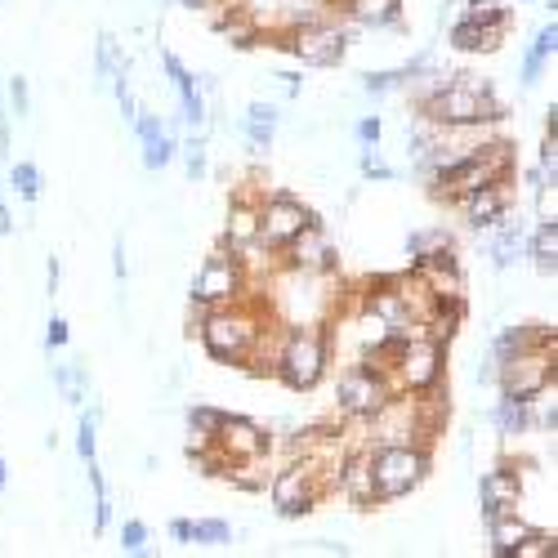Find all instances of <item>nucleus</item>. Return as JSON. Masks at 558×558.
<instances>
[{
  "label": "nucleus",
  "instance_id": "obj_1",
  "mask_svg": "<svg viewBox=\"0 0 558 558\" xmlns=\"http://www.w3.org/2000/svg\"><path fill=\"white\" fill-rule=\"evenodd\" d=\"M277 326L273 304L259 300H242V304H224V309H210L206 322L197 326L201 349L210 353V362L219 367H246L255 358L259 340Z\"/></svg>",
  "mask_w": 558,
  "mask_h": 558
},
{
  "label": "nucleus",
  "instance_id": "obj_2",
  "mask_svg": "<svg viewBox=\"0 0 558 558\" xmlns=\"http://www.w3.org/2000/svg\"><path fill=\"white\" fill-rule=\"evenodd\" d=\"M420 121L438 125V130H456V125H496L505 121V103L496 99L487 76H447L442 90L429 103L411 108Z\"/></svg>",
  "mask_w": 558,
  "mask_h": 558
},
{
  "label": "nucleus",
  "instance_id": "obj_3",
  "mask_svg": "<svg viewBox=\"0 0 558 558\" xmlns=\"http://www.w3.org/2000/svg\"><path fill=\"white\" fill-rule=\"evenodd\" d=\"M331 371V331L326 326H282L273 358V380L291 393H313Z\"/></svg>",
  "mask_w": 558,
  "mask_h": 558
},
{
  "label": "nucleus",
  "instance_id": "obj_4",
  "mask_svg": "<svg viewBox=\"0 0 558 558\" xmlns=\"http://www.w3.org/2000/svg\"><path fill=\"white\" fill-rule=\"evenodd\" d=\"M514 175H518L514 143L487 139V143H478L474 152H465V157L447 161V166L429 179V188H434V197H442V201H456V197H465V192L500 184V179H514Z\"/></svg>",
  "mask_w": 558,
  "mask_h": 558
},
{
  "label": "nucleus",
  "instance_id": "obj_5",
  "mask_svg": "<svg viewBox=\"0 0 558 558\" xmlns=\"http://www.w3.org/2000/svg\"><path fill=\"white\" fill-rule=\"evenodd\" d=\"M255 282H250V264L242 250L219 246L201 259L197 277L188 286V304H201V309H224V304H242L250 300Z\"/></svg>",
  "mask_w": 558,
  "mask_h": 558
},
{
  "label": "nucleus",
  "instance_id": "obj_6",
  "mask_svg": "<svg viewBox=\"0 0 558 558\" xmlns=\"http://www.w3.org/2000/svg\"><path fill=\"white\" fill-rule=\"evenodd\" d=\"M367 460H371V478H375V496H380V505L411 496L429 478V469H434V451L420 447V442L367 447Z\"/></svg>",
  "mask_w": 558,
  "mask_h": 558
},
{
  "label": "nucleus",
  "instance_id": "obj_7",
  "mask_svg": "<svg viewBox=\"0 0 558 558\" xmlns=\"http://www.w3.org/2000/svg\"><path fill=\"white\" fill-rule=\"evenodd\" d=\"M393 398H398V384H393V375H384L367 358L349 362V367L335 375V411H340L344 420H358V425H367L375 411H380L384 402H393Z\"/></svg>",
  "mask_w": 558,
  "mask_h": 558
},
{
  "label": "nucleus",
  "instance_id": "obj_8",
  "mask_svg": "<svg viewBox=\"0 0 558 558\" xmlns=\"http://www.w3.org/2000/svg\"><path fill=\"white\" fill-rule=\"evenodd\" d=\"M268 492H273V509H277V518L295 523V518H309L313 509L322 505L326 492H331V483H326V478H322V469H317L309 456H291V460H286V465L273 474Z\"/></svg>",
  "mask_w": 558,
  "mask_h": 558
},
{
  "label": "nucleus",
  "instance_id": "obj_9",
  "mask_svg": "<svg viewBox=\"0 0 558 558\" xmlns=\"http://www.w3.org/2000/svg\"><path fill=\"white\" fill-rule=\"evenodd\" d=\"M309 228H326V224L291 188H273L268 197H259V246H264L268 255L286 250L300 233H309Z\"/></svg>",
  "mask_w": 558,
  "mask_h": 558
},
{
  "label": "nucleus",
  "instance_id": "obj_10",
  "mask_svg": "<svg viewBox=\"0 0 558 558\" xmlns=\"http://www.w3.org/2000/svg\"><path fill=\"white\" fill-rule=\"evenodd\" d=\"M393 384H398V393L442 389V384H447V344L420 331L416 340L407 344V353H402L398 371H393Z\"/></svg>",
  "mask_w": 558,
  "mask_h": 558
},
{
  "label": "nucleus",
  "instance_id": "obj_11",
  "mask_svg": "<svg viewBox=\"0 0 558 558\" xmlns=\"http://www.w3.org/2000/svg\"><path fill=\"white\" fill-rule=\"evenodd\" d=\"M492 384L500 389V398H536L554 384V349H527L518 358L500 362Z\"/></svg>",
  "mask_w": 558,
  "mask_h": 558
},
{
  "label": "nucleus",
  "instance_id": "obj_12",
  "mask_svg": "<svg viewBox=\"0 0 558 558\" xmlns=\"http://www.w3.org/2000/svg\"><path fill=\"white\" fill-rule=\"evenodd\" d=\"M514 197H518L514 179H500V184H487V188L465 192V197H456L451 206L460 210V219H465L474 233H487V228H496V224H505V219H509V210H514Z\"/></svg>",
  "mask_w": 558,
  "mask_h": 558
},
{
  "label": "nucleus",
  "instance_id": "obj_13",
  "mask_svg": "<svg viewBox=\"0 0 558 558\" xmlns=\"http://www.w3.org/2000/svg\"><path fill=\"white\" fill-rule=\"evenodd\" d=\"M518 496H523V474L518 465H496L492 474L478 478V509H483V523H496V518L514 514Z\"/></svg>",
  "mask_w": 558,
  "mask_h": 558
},
{
  "label": "nucleus",
  "instance_id": "obj_14",
  "mask_svg": "<svg viewBox=\"0 0 558 558\" xmlns=\"http://www.w3.org/2000/svg\"><path fill=\"white\" fill-rule=\"evenodd\" d=\"M215 447L224 451L228 460H246V456H268L273 451V434H268L259 420L237 416V411H224V425H219Z\"/></svg>",
  "mask_w": 558,
  "mask_h": 558
},
{
  "label": "nucleus",
  "instance_id": "obj_15",
  "mask_svg": "<svg viewBox=\"0 0 558 558\" xmlns=\"http://www.w3.org/2000/svg\"><path fill=\"white\" fill-rule=\"evenodd\" d=\"M335 487L344 492L353 509H375L380 496H375V478H371V460H367V447H353L349 456L340 460V474H335Z\"/></svg>",
  "mask_w": 558,
  "mask_h": 558
},
{
  "label": "nucleus",
  "instance_id": "obj_16",
  "mask_svg": "<svg viewBox=\"0 0 558 558\" xmlns=\"http://www.w3.org/2000/svg\"><path fill=\"white\" fill-rule=\"evenodd\" d=\"M326 5L340 9L362 32H398L402 27V0H326Z\"/></svg>",
  "mask_w": 558,
  "mask_h": 558
},
{
  "label": "nucleus",
  "instance_id": "obj_17",
  "mask_svg": "<svg viewBox=\"0 0 558 558\" xmlns=\"http://www.w3.org/2000/svg\"><path fill=\"white\" fill-rule=\"evenodd\" d=\"M554 344H558L554 326H505V331L492 335V349H487V358L500 367V362L518 358V353H527V349H554Z\"/></svg>",
  "mask_w": 558,
  "mask_h": 558
},
{
  "label": "nucleus",
  "instance_id": "obj_18",
  "mask_svg": "<svg viewBox=\"0 0 558 558\" xmlns=\"http://www.w3.org/2000/svg\"><path fill=\"white\" fill-rule=\"evenodd\" d=\"M277 130H282V112H277V103L250 99L246 103V117H242V134H246L250 152H268V148H273Z\"/></svg>",
  "mask_w": 558,
  "mask_h": 558
},
{
  "label": "nucleus",
  "instance_id": "obj_19",
  "mask_svg": "<svg viewBox=\"0 0 558 558\" xmlns=\"http://www.w3.org/2000/svg\"><path fill=\"white\" fill-rule=\"evenodd\" d=\"M259 242V197H233L228 206V233H224V246L233 250H246Z\"/></svg>",
  "mask_w": 558,
  "mask_h": 558
},
{
  "label": "nucleus",
  "instance_id": "obj_20",
  "mask_svg": "<svg viewBox=\"0 0 558 558\" xmlns=\"http://www.w3.org/2000/svg\"><path fill=\"white\" fill-rule=\"evenodd\" d=\"M554 50H558V23L550 18V23H545L541 32H536L532 50L523 54V76H518V81H523V85H536V81H541L545 67L554 63Z\"/></svg>",
  "mask_w": 558,
  "mask_h": 558
},
{
  "label": "nucleus",
  "instance_id": "obj_21",
  "mask_svg": "<svg viewBox=\"0 0 558 558\" xmlns=\"http://www.w3.org/2000/svg\"><path fill=\"white\" fill-rule=\"evenodd\" d=\"M492 425L500 438L532 434V398H500L492 407Z\"/></svg>",
  "mask_w": 558,
  "mask_h": 558
},
{
  "label": "nucleus",
  "instance_id": "obj_22",
  "mask_svg": "<svg viewBox=\"0 0 558 558\" xmlns=\"http://www.w3.org/2000/svg\"><path fill=\"white\" fill-rule=\"evenodd\" d=\"M527 255H532L536 273L554 277V268H558V215L554 219H536V233L527 237Z\"/></svg>",
  "mask_w": 558,
  "mask_h": 558
},
{
  "label": "nucleus",
  "instance_id": "obj_23",
  "mask_svg": "<svg viewBox=\"0 0 558 558\" xmlns=\"http://www.w3.org/2000/svg\"><path fill=\"white\" fill-rule=\"evenodd\" d=\"M219 425H224V407L215 402H192L188 407V447H215Z\"/></svg>",
  "mask_w": 558,
  "mask_h": 558
},
{
  "label": "nucleus",
  "instance_id": "obj_24",
  "mask_svg": "<svg viewBox=\"0 0 558 558\" xmlns=\"http://www.w3.org/2000/svg\"><path fill=\"white\" fill-rule=\"evenodd\" d=\"M161 67H166V76H170V85H175V94H179V108H188V103H201L206 94H201V81H197V72L179 59L175 50H161Z\"/></svg>",
  "mask_w": 558,
  "mask_h": 558
},
{
  "label": "nucleus",
  "instance_id": "obj_25",
  "mask_svg": "<svg viewBox=\"0 0 558 558\" xmlns=\"http://www.w3.org/2000/svg\"><path fill=\"white\" fill-rule=\"evenodd\" d=\"M50 380H54V389L63 393L67 407H85V389H90L85 362H59V367H50Z\"/></svg>",
  "mask_w": 558,
  "mask_h": 558
},
{
  "label": "nucleus",
  "instance_id": "obj_26",
  "mask_svg": "<svg viewBox=\"0 0 558 558\" xmlns=\"http://www.w3.org/2000/svg\"><path fill=\"white\" fill-rule=\"evenodd\" d=\"M5 188H14V197H23V201H41V192H45V175H41V166L36 161H14L9 157V170H5Z\"/></svg>",
  "mask_w": 558,
  "mask_h": 558
},
{
  "label": "nucleus",
  "instance_id": "obj_27",
  "mask_svg": "<svg viewBox=\"0 0 558 558\" xmlns=\"http://www.w3.org/2000/svg\"><path fill=\"white\" fill-rule=\"evenodd\" d=\"M527 532H532V527L518 518V509H514V514H505V518H496V523H487V541H492V554L496 558H514V545L523 541Z\"/></svg>",
  "mask_w": 558,
  "mask_h": 558
},
{
  "label": "nucleus",
  "instance_id": "obj_28",
  "mask_svg": "<svg viewBox=\"0 0 558 558\" xmlns=\"http://www.w3.org/2000/svg\"><path fill=\"white\" fill-rule=\"evenodd\" d=\"M527 250V233L518 224H496V242H492V264L505 273V268H514L518 259H523Z\"/></svg>",
  "mask_w": 558,
  "mask_h": 558
},
{
  "label": "nucleus",
  "instance_id": "obj_29",
  "mask_svg": "<svg viewBox=\"0 0 558 558\" xmlns=\"http://www.w3.org/2000/svg\"><path fill=\"white\" fill-rule=\"evenodd\" d=\"M139 148H143V170H166L170 161L179 157V139L170 130H161V134H148V139H139Z\"/></svg>",
  "mask_w": 558,
  "mask_h": 558
},
{
  "label": "nucleus",
  "instance_id": "obj_30",
  "mask_svg": "<svg viewBox=\"0 0 558 558\" xmlns=\"http://www.w3.org/2000/svg\"><path fill=\"white\" fill-rule=\"evenodd\" d=\"M206 139H210V134H188V139L179 143V157H184L188 179H206V170H210V148H206Z\"/></svg>",
  "mask_w": 558,
  "mask_h": 558
},
{
  "label": "nucleus",
  "instance_id": "obj_31",
  "mask_svg": "<svg viewBox=\"0 0 558 558\" xmlns=\"http://www.w3.org/2000/svg\"><path fill=\"white\" fill-rule=\"evenodd\" d=\"M447 45L456 54H483V27H478L474 18H456L447 32Z\"/></svg>",
  "mask_w": 558,
  "mask_h": 558
},
{
  "label": "nucleus",
  "instance_id": "obj_32",
  "mask_svg": "<svg viewBox=\"0 0 558 558\" xmlns=\"http://www.w3.org/2000/svg\"><path fill=\"white\" fill-rule=\"evenodd\" d=\"M76 456L90 465L99 460V411H81V425H76Z\"/></svg>",
  "mask_w": 558,
  "mask_h": 558
},
{
  "label": "nucleus",
  "instance_id": "obj_33",
  "mask_svg": "<svg viewBox=\"0 0 558 558\" xmlns=\"http://www.w3.org/2000/svg\"><path fill=\"white\" fill-rule=\"evenodd\" d=\"M192 545H210V550L233 545V527H228L224 518H197V523H192Z\"/></svg>",
  "mask_w": 558,
  "mask_h": 558
},
{
  "label": "nucleus",
  "instance_id": "obj_34",
  "mask_svg": "<svg viewBox=\"0 0 558 558\" xmlns=\"http://www.w3.org/2000/svg\"><path fill=\"white\" fill-rule=\"evenodd\" d=\"M532 429H541V434H558V402H554V384L550 389H541L532 398Z\"/></svg>",
  "mask_w": 558,
  "mask_h": 558
},
{
  "label": "nucleus",
  "instance_id": "obj_35",
  "mask_svg": "<svg viewBox=\"0 0 558 558\" xmlns=\"http://www.w3.org/2000/svg\"><path fill=\"white\" fill-rule=\"evenodd\" d=\"M554 550H558L554 532H541V527H532V532H527L523 541L514 545V558H554Z\"/></svg>",
  "mask_w": 558,
  "mask_h": 558
},
{
  "label": "nucleus",
  "instance_id": "obj_36",
  "mask_svg": "<svg viewBox=\"0 0 558 558\" xmlns=\"http://www.w3.org/2000/svg\"><path fill=\"white\" fill-rule=\"evenodd\" d=\"M358 170H362V179H371V184H393V179H398V170L380 157V148H362Z\"/></svg>",
  "mask_w": 558,
  "mask_h": 558
},
{
  "label": "nucleus",
  "instance_id": "obj_37",
  "mask_svg": "<svg viewBox=\"0 0 558 558\" xmlns=\"http://www.w3.org/2000/svg\"><path fill=\"white\" fill-rule=\"evenodd\" d=\"M5 99H9V112H14L18 121L32 117V85H27V76H14V81L5 85Z\"/></svg>",
  "mask_w": 558,
  "mask_h": 558
},
{
  "label": "nucleus",
  "instance_id": "obj_38",
  "mask_svg": "<svg viewBox=\"0 0 558 558\" xmlns=\"http://www.w3.org/2000/svg\"><path fill=\"white\" fill-rule=\"evenodd\" d=\"M121 550L125 554H152L148 523H139V518H125V523H121Z\"/></svg>",
  "mask_w": 558,
  "mask_h": 558
},
{
  "label": "nucleus",
  "instance_id": "obj_39",
  "mask_svg": "<svg viewBox=\"0 0 558 558\" xmlns=\"http://www.w3.org/2000/svg\"><path fill=\"white\" fill-rule=\"evenodd\" d=\"M447 242H451L447 228H420V233L407 237V250H411V259H420V255H429V250H438V246H447Z\"/></svg>",
  "mask_w": 558,
  "mask_h": 558
},
{
  "label": "nucleus",
  "instance_id": "obj_40",
  "mask_svg": "<svg viewBox=\"0 0 558 558\" xmlns=\"http://www.w3.org/2000/svg\"><path fill=\"white\" fill-rule=\"evenodd\" d=\"M353 134H358L362 148H380L384 139V117H375V112H367V117H358V125H353Z\"/></svg>",
  "mask_w": 558,
  "mask_h": 558
},
{
  "label": "nucleus",
  "instance_id": "obj_41",
  "mask_svg": "<svg viewBox=\"0 0 558 558\" xmlns=\"http://www.w3.org/2000/svg\"><path fill=\"white\" fill-rule=\"evenodd\" d=\"M67 340H72V326H67V317H59V313H54L50 322H45V353L63 349Z\"/></svg>",
  "mask_w": 558,
  "mask_h": 558
},
{
  "label": "nucleus",
  "instance_id": "obj_42",
  "mask_svg": "<svg viewBox=\"0 0 558 558\" xmlns=\"http://www.w3.org/2000/svg\"><path fill=\"white\" fill-rule=\"evenodd\" d=\"M112 277H117L121 286L130 282V259H125V237L121 233L112 237Z\"/></svg>",
  "mask_w": 558,
  "mask_h": 558
},
{
  "label": "nucleus",
  "instance_id": "obj_43",
  "mask_svg": "<svg viewBox=\"0 0 558 558\" xmlns=\"http://www.w3.org/2000/svg\"><path fill=\"white\" fill-rule=\"evenodd\" d=\"M14 157V139H9V103H5V90H0V161Z\"/></svg>",
  "mask_w": 558,
  "mask_h": 558
},
{
  "label": "nucleus",
  "instance_id": "obj_44",
  "mask_svg": "<svg viewBox=\"0 0 558 558\" xmlns=\"http://www.w3.org/2000/svg\"><path fill=\"white\" fill-rule=\"evenodd\" d=\"M59 286H63V259H45V295H50V300H54V295H59Z\"/></svg>",
  "mask_w": 558,
  "mask_h": 558
},
{
  "label": "nucleus",
  "instance_id": "obj_45",
  "mask_svg": "<svg viewBox=\"0 0 558 558\" xmlns=\"http://www.w3.org/2000/svg\"><path fill=\"white\" fill-rule=\"evenodd\" d=\"M170 541L175 545H192V518H170Z\"/></svg>",
  "mask_w": 558,
  "mask_h": 558
},
{
  "label": "nucleus",
  "instance_id": "obj_46",
  "mask_svg": "<svg viewBox=\"0 0 558 558\" xmlns=\"http://www.w3.org/2000/svg\"><path fill=\"white\" fill-rule=\"evenodd\" d=\"M179 9H188V14H215L219 5H224V0H175Z\"/></svg>",
  "mask_w": 558,
  "mask_h": 558
},
{
  "label": "nucleus",
  "instance_id": "obj_47",
  "mask_svg": "<svg viewBox=\"0 0 558 558\" xmlns=\"http://www.w3.org/2000/svg\"><path fill=\"white\" fill-rule=\"evenodd\" d=\"M304 550H309V554H349V545H340V541H309V545H304Z\"/></svg>",
  "mask_w": 558,
  "mask_h": 558
},
{
  "label": "nucleus",
  "instance_id": "obj_48",
  "mask_svg": "<svg viewBox=\"0 0 558 558\" xmlns=\"http://www.w3.org/2000/svg\"><path fill=\"white\" fill-rule=\"evenodd\" d=\"M14 233V215H9V201H5V179H0V237Z\"/></svg>",
  "mask_w": 558,
  "mask_h": 558
},
{
  "label": "nucleus",
  "instance_id": "obj_49",
  "mask_svg": "<svg viewBox=\"0 0 558 558\" xmlns=\"http://www.w3.org/2000/svg\"><path fill=\"white\" fill-rule=\"evenodd\" d=\"M277 81L286 85V94H291V99H300V94H304V76L300 72H277Z\"/></svg>",
  "mask_w": 558,
  "mask_h": 558
},
{
  "label": "nucleus",
  "instance_id": "obj_50",
  "mask_svg": "<svg viewBox=\"0 0 558 558\" xmlns=\"http://www.w3.org/2000/svg\"><path fill=\"white\" fill-rule=\"evenodd\" d=\"M545 139H558V103L550 99V108H545Z\"/></svg>",
  "mask_w": 558,
  "mask_h": 558
},
{
  "label": "nucleus",
  "instance_id": "obj_51",
  "mask_svg": "<svg viewBox=\"0 0 558 558\" xmlns=\"http://www.w3.org/2000/svg\"><path fill=\"white\" fill-rule=\"evenodd\" d=\"M5 483H9V465L0 460V492H5Z\"/></svg>",
  "mask_w": 558,
  "mask_h": 558
},
{
  "label": "nucleus",
  "instance_id": "obj_52",
  "mask_svg": "<svg viewBox=\"0 0 558 558\" xmlns=\"http://www.w3.org/2000/svg\"><path fill=\"white\" fill-rule=\"evenodd\" d=\"M0 5H5V0H0Z\"/></svg>",
  "mask_w": 558,
  "mask_h": 558
}]
</instances>
